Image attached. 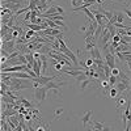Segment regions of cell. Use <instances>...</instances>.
<instances>
[{
	"instance_id": "6da1fadb",
	"label": "cell",
	"mask_w": 131,
	"mask_h": 131,
	"mask_svg": "<svg viewBox=\"0 0 131 131\" xmlns=\"http://www.w3.org/2000/svg\"><path fill=\"white\" fill-rule=\"evenodd\" d=\"M28 88H30L28 83L23 81L21 79H17V78H12V81H10V85H9V89L12 92H18V91L28 89Z\"/></svg>"
},
{
	"instance_id": "7a4b0ae2",
	"label": "cell",
	"mask_w": 131,
	"mask_h": 131,
	"mask_svg": "<svg viewBox=\"0 0 131 131\" xmlns=\"http://www.w3.org/2000/svg\"><path fill=\"white\" fill-rule=\"evenodd\" d=\"M47 92H49V91L46 89V86H41V88L36 89V92H34V98H36L37 104H42L43 101H45Z\"/></svg>"
},
{
	"instance_id": "3957f363",
	"label": "cell",
	"mask_w": 131,
	"mask_h": 131,
	"mask_svg": "<svg viewBox=\"0 0 131 131\" xmlns=\"http://www.w3.org/2000/svg\"><path fill=\"white\" fill-rule=\"evenodd\" d=\"M102 52L105 54V60H106V64H107L110 68H114V67H115V55H114V54H112L110 51H109V49H107V50H104Z\"/></svg>"
},
{
	"instance_id": "277c9868",
	"label": "cell",
	"mask_w": 131,
	"mask_h": 131,
	"mask_svg": "<svg viewBox=\"0 0 131 131\" xmlns=\"http://www.w3.org/2000/svg\"><path fill=\"white\" fill-rule=\"evenodd\" d=\"M64 84H66V83H52V81H50V83H47L46 85H43V86H46L47 91H54L55 96H59V94H60L59 89H60V86L64 85Z\"/></svg>"
},
{
	"instance_id": "5b68a950",
	"label": "cell",
	"mask_w": 131,
	"mask_h": 131,
	"mask_svg": "<svg viewBox=\"0 0 131 131\" xmlns=\"http://www.w3.org/2000/svg\"><path fill=\"white\" fill-rule=\"evenodd\" d=\"M128 104H131L128 101V98L126 94H121V96H118V100H117V109L118 110H122L123 107H126Z\"/></svg>"
},
{
	"instance_id": "8992f818",
	"label": "cell",
	"mask_w": 131,
	"mask_h": 131,
	"mask_svg": "<svg viewBox=\"0 0 131 131\" xmlns=\"http://www.w3.org/2000/svg\"><path fill=\"white\" fill-rule=\"evenodd\" d=\"M96 45H97V42L94 41L93 36H91V37H85V50H86V51H91L92 49H94Z\"/></svg>"
},
{
	"instance_id": "52a82bcc",
	"label": "cell",
	"mask_w": 131,
	"mask_h": 131,
	"mask_svg": "<svg viewBox=\"0 0 131 131\" xmlns=\"http://www.w3.org/2000/svg\"><path fill=\"white\" fill-rule=\"evenodd\" d=\"M115 88L119 91V93H123V92H126L127 89H130V81H118L115 85Z\"/></svg>"
},
{
	"instance_id": "ba28073f",
	"label": "cell",
	"mask_w": 131,
	"mask_h": 131,
	"mask_svg": "<svg viewBox=\"0 0 131 131\" xmlns=\"http://www.w3.org/2000/svg\"><path fill=\"white\" fill-rule=\"evenodd\" d=\"M33 71H34V72L37 73L38 78L41 76V72H42V62H41V59H39V60H34V62H33Z\"/></svg>"
},
{
	"instance_id": "9c48e42d",
	"label": "cell",
	"mask_w": 131,
	"mask_h": 131,
	"mask_svg": "<svg viewBox=\"0 0 131 131\" xmlns=\"http://www.w3.org/2000/svg\"><path fill=\"white\" fill-rule=\"evenodd\" d=\"M100 86H102V91H104L105 94H107L109 88H112V85H110V83H109L107 79H101L100 80Z\"/></svg>"
},
{
	"instance_id": "30bf717a",
	"label": "cell",
	"mask_w": 131,
	"mask_h": 131,
	"mask_svg": "<svg viewBox=\"0 0 131 131\" xmlns=\"http://www.w3.org/2000/svg\"><path fill=\"white\" fill-rule=\"evenodd\" d=\"M91 58L93 59V60H96V59H102V57H101V51H100V49H98L97 46L94 47V49H92L91 50Z\"/></svg>"
},
{
	"instance_id": "8fae6325",
	"label": "cell",
	"mask_w": 131,
	"mask_h": 131,
	"mask_svg": "<svg viewBox=\"0 0 131 131\" xmlns=\"http://www.w3.org/2000/svg\"><path fill=\"white\" fill-rule=\"evenodd\" d=\"M92 115H93V112H86L84 115H83V118H81V122H83V125L84 126H86V123L88 122H92Z\"/></svg>"
},
{
	"instance_id": "7c38bea8",
	"label": "cell",
	"mask_w": 131,
	"mask_h": 131,
	"mask_svg": "<svg viewBox=\"0 0 131 131\" xmlns=\"http://www.w3.org/2000/svg\"><path fill=\"white\" fill-rule=\"evenodd\" d=\"M118 94H119V91L115 88V86H112L110 89H109V92H107V97H110V98H118Z\"/></svg>"
},
{
	"instance_id": "4fadbf2b",
	"label": "cell",
	"mask_w": 131,
	"mask_h": 131,
	"mask_svg": "<svg viewBox=\"0 0 131 131\" xmlns=\"http://www.w3.org/2000/svg\"><path fill=\"white\" fill-rule=\"evenodd\" d=\"M37 36V31H34V30H31V29H28V31L24 34V37H25V39L29 42V41H31L33 38H34Z\"/></svg>"
},
{
	"instance_id": "5bb4252c",
	"label": "cell",
	"mask_w": 131,
	"mask_h": 131,
	"mask_svg": "<svg viewBox=\"0 0 131 131\" xmlns=\"http://www.w3.org/2000/svg\"><path fill=\"white\" fill-rule=\"evenodd\" d=\"M18 104H20V105H23V106H25L26 109H33V104H31V102H29L28 100H25L24 97H20Z\"/></svg>"
},
{
	"instance_id": "9a60e30c",
	"label": "cell",
	"mask_w": 131,
	"mask_h": 131,
	"mask_svg": "<svg viewBox=\"0 0 131 131\" xmlns=\"http://www.w3.org/2000/svg\"><path fill=\"white\" fill-rule=\"evenodd\" d=\"M109 31H110V34L112 36H115V34H118V33H117V30H115V26L113 25V24H110V23H107L106 24V26H105Z\"/></svg>"
},
{
	"instance_id": "2e32d148",
	"label": "cell",
	"mask_w": 131,
	"mask_h": 131,
	"mask_svg": "<svg viewBox=\"0 0 131 131\" xmlns=\"http://www.w3.org/2000/svg\"><path fill=\"white\" fill-rule=\"evenodd\" d=\"M91 83H93V79H91V78H88V79L83 80V81L80 83V86H81V89H85L86 86H88V84H91Z\"/></svg>"
},
{
	"instance_id": "e0dca14e",
	"label": "cell",
	"mask_w": 131,
	"mask_h": 131,
	"mask_svg": "<svg viewBox=\"0 0 131 131\" xmlns=\"http://www.w3.org/2000/svg\"><path fill=\"white\" fill-rule=\"evenodd\" d=\"M84 2H85V0H71V4H72V7L75 9V8H79Z\"/></svg>"
},
{
	"instance_id": "ac0fdd59",
	"label": "cell",
	"mask_w": 131,
	"mask_h": 131,
	"mask_svg": "<svg viewBox=\"0 0 131 131\" xmlns=\"http://www.w3.org/2000/svg\"><path fill=\"white\" fill-rule=\"evenodd\" d=\"M92 125H93L92 128H94V130H102L104 128V123L102 122H94V121H92Z\"/></svg>"
},
{
	"instance_id": "d6986e66",
	"label": "cell",
	"mask_w": 131,
	"mask_h": 131,
	"mask_svg": "<svg viewBox=\"0 0 131 131\" xmlns=\"http://www.w3.org/2000/svg\"><path fill=\"white\" fill-rule=\"evenodd\" d=\"M63 112H64V109H63V107H59V109H57V110H55V113H54V119L57 121V119L59 118V115H62V114H63Z\"/></svg>"
},
{
	"instance_id": "ffe728a7",
	"label": "cell",
	"mask_w": 131,
	"mask_h": 131,
	"mask_svg": "<svg viewBox=\"0 0 131 131\" xmlns=\"http://www.w3.org/2000/svg\"><path fill=\"white\" fill-rule=\"evenodd\" d=\"M107 80H109V83H110V85H112V86H114V85L118 83V78H117V76H113V75H112Z\"/></svg>"
},
{
	"instance_id": "44dd1931",
	"label": "cell",
	"mask_w": 131,
	"mask_h": 131,
	"mask_svg": "<svg viewBox=\"0 0 131 131\" xmlns=\"http://www.w3.org/2000/svg\"><path fill=\"white\" fill-rule=\"evenodd\" d=\"M121 41H122V37L119 36V34H115V36H113V37H112V42H115V43H121Z\"/></svg>"
},
{
	"instance_id": "7402d4cb",
	"label": "cell",
	"mask_w": 131,
	"mask_h": 131,
	"mask_svg": "<svg viewBox=\"0 0 131 131\" xmlns=\"http://www.w3.org/2000/svg\"><path fill=\"white\" fill-rule=\"evenodd\" d=\"M121 70H119V68H117V67H114V68H112V75L113 76H117V78H118V76L119 75H121Z\"/></svg>"
},
{
	"instance_id": "603a6c76",
	"label": "cell",
	"mask_w": 131,
	"mask_h": 131,
	"mask_svg": "<svg viewBox=\"0 0 131 131\" xmlns=\"http://www.w3.org/2000/svg\"><path fill=\"white\" fill-rule=\"evenodd\" d=\"M117 23L118 24H123V15L119 13V12H117Z\"/></svg>"
},
{
	"instance_id": "cb8c5ba5",
	"label": "cell",
	"mask_w": 131,
	"mask_h": 131,
	"mask_svg": "<svg viewBox=\"0 0 131 131\" xmlns=\"http://www.w3.org/2000/svg\"><path fill=\"white\" fill-rule=\"evenodd\" d=\"M123 12H125V13H126V15H127L130 18H131V10H130V9H127V8H123Z\"/></svg>"
},
{
	"instance_id": "d4e9b609",
	"label": "cell",
	"mask_w": 131,
	"mask_h": 131,
	"mask_svg": "<svg viewBox=\"0 0 131 131\" xmlns=\"http://www.w3.org/2000/svg\"><path fill=\"white\" fill-rule=\"evenodd\" d=\"M37 131H46V126H45V125H43V126H39V125H38Z\"/></svg>"
},
{
	"instance_id": "484cf974",
	"label": "cell",
	"mask_w": 131,
	"mask_h": 131,
	"mask_svg": "<svg viewBox=\"0 0 131 131\" xmlns=\"http://www.w3.org/2000/svg\"><path fill=\"white\" fill-rule=\"evenodd\" d=\"M57 9H58V13H60V15H62V13H64V9H63L62 7H59V5H57Z\"/></svg>"
},
{
	"instance_id": "4316f807",
	"label": "cell",
	"mask_w": 131,
	"mask_h": 131,
	"mask_svg": "<svg viewBox=\"0 0 131 131\" xmlns=\"http://www.w3.org/2000/svg\"><path fill=\"white\" fill-rule=\"evenodd\" d=\"M125 37H130V38H131V29L126 30V36H125Z\"/></svg>"
},
{
	"instance_id": "83f0119b",
	"label": "cell",
	"mask_w": 131,
	"mask_h": 131,
	"mask_svg": "<svg viewBox=\"0 0 131 131\" xmlns=\"http://www.w3.org/2000/svg\"><path fill=\"white\" fill-rule=\"evenodd\" d=\"M97 3H98V4H102V3H104V0H97Z\"/></svg>"
},
{
	"instance_id": "f1b7e54d",
	"label": "cell",
	"mask_w": 131,
	"mask_h": 131,
	"mask_svg": "<svg viewBox=\"0 0 131 131\" xmlns=\"http://www.w3.org/2000/svg\"><path fill=\"white\" fill-rule=\"evenodd\" d=\"M91 131H93V128H92V130H91Z\"/></svg>"
}]
</instances>
